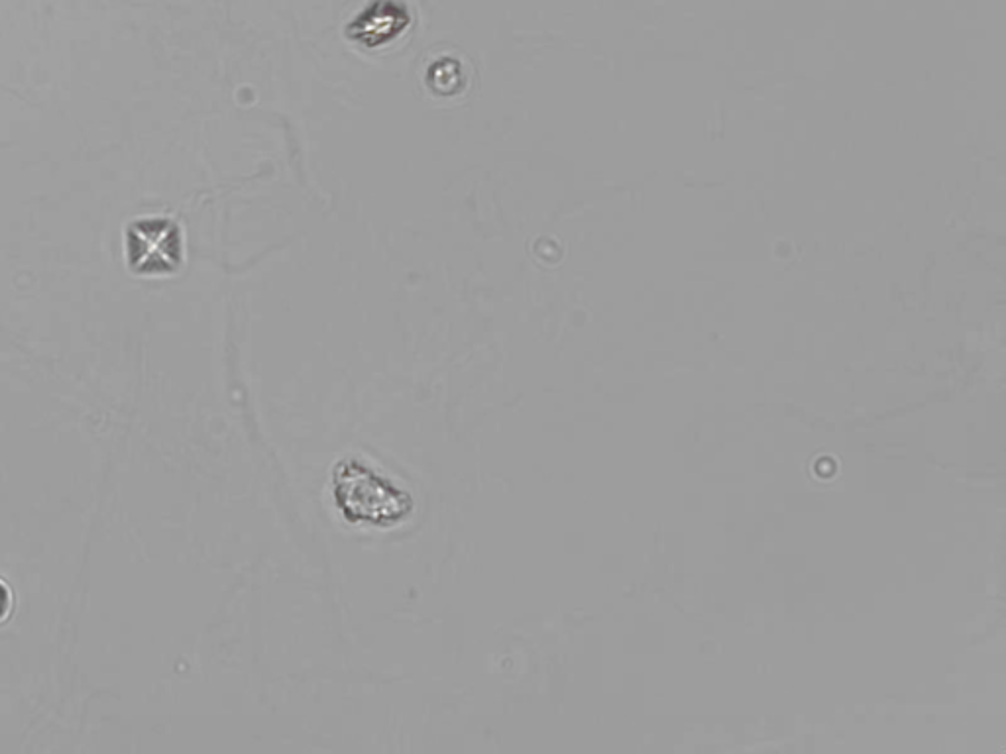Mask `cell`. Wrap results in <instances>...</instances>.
Returning <instances> with one entry per match:
<instances>
[{
    "label": "cell",
    "instance_id": "obj_1",
    "mask_svg": "<svg viewBox=\"0 0 1006 754\" xmlns=\"http://www.w3.org/2000/svg\"><path fill=\"white\" fill-rule=\"evenodd\" d=\"M336 497L350 517L368 523L397 521L409 509V499L401 491L360 464L340 468Z\"/></svg>",
    "mask_w": 1006,
    "mask_h": 754
},
{
    "label": "cell",
    "instance_id": "obj_2",
    "mask_svg": "<svg viewBox=\"0 0 1006 754\" xmlns=\"http://www.w3.org/2000/svg\"><path fill=\"white\" fill-rule=\"evenodd\" d=\"M409 22V14L403 4L393 0H380L360 14L350 26V34L356 42L364 46H380L397 36Z\"/></svg>",
    "mask_w": 1006,
    "mask_h": 754
},
{
    "label": "cell",
    "instance_id": "obj_3",
    "mask_svg": "<svg viewBox=\"0 0 1006 754\" xmlns=\"http://www.w3.org/2000/svg\"><path fill=\"white\" fill-rule=\"evenodd\" d=\"M8 611V593L4 590V586H0V617H4Z\"/></svg>",
    "mask_w": 1006,
    "mask_h": 754
}]
</instances>
